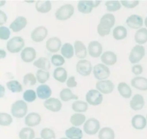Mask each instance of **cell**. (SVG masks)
Wrapping results in <instances>:
<instances>
[{
  "label": "cell",
  "instance_id": "6da1fadb",
  "mask_svg": "<svg viewBox=\"0 0 147 139\" xmlns=\"http://www.w3.org/2000/svg\"><path fill=\"white\" fill-rule=\"evenodd\" d=\"M116 18L112 14H106L100 19V22L97 27V31L100 37H103L109 35L111 29L114 26Z\"/></svg>",
  "mask_w": 147,
  "mask_h": 139
},
{
  "label": "cell",
  "instance_id": "7a4b0ae2",
  "mask_svg": "<svg viewBox=\"0 0 147 139\" xmlns=\"http://www.w3.org/2000/svg\"><path fill=\"white\" fill-rule=\"evenodd\" d=\"M28 106L27 103L22 100H18L12 104L11 106V114L17 118H23L27 114Z\"/></svg>",
  "mask_w": 147,
  "mask_h": 139
},
{
  "label": "cell",
  "instance_id": "3957f363",
  "mask_svg": "<svg viewBox=\"0 0 147 139\" xmlns=\"http://www.w3.org/2000/svg\"><path fill=\"white\" fill-rule=\"evenodd\" d=\"M75 12V9L72 4H66L57 9L55 12V18L59 21L69 19Z\"/></svg>",
  "mask_w": 147,
  "mask_h": 139
},
{
  "label": "cell",
  "instance_id": "277c9868",
  "mask_svg": "<svg viewBox=\"0 0 147 139\" xmlns=\"http://www.w3.org/2000/svg\"><path fill=\"white\" fill-rule=\"evenodd\" d=\"M24 40L22 37H14L10 39L7 43V49L8 51L12 54L18 53L24 48Z\"/></svg>",
  "mask_w": 147,
  "mask_h": 139
},
{
  "label": "cell",
  "instance_id": "5b68a950",
  "mask_svg": "<svg viewBox=\"0 0 147 139\" xmlns=\"http://www.w3.org/2000/svg\"><path fill=\"white\" fill-rule=\"evenodd\" d=\"M100 124L98 119L95 118H90L86 121L83 125V130L85 133L89 136H94L100 131Z\"/></svg>",
  "mask_w": 147,
  "mask_h": 139
},
{
  "label": "cell",
  "instance_id": "8992f818",
  "mask_svg": "<svg viewBox=\"0 0 147 139\" xmlns=\"http://www.w3.org/2000/svg\"><path fill=\"white\" fill-rule=\"evenodd\" d=\"M93 73L95 78L99 81L106 80L110 76L111 74V71L109 67L103 64H96L93 67Z\"/></svg>",
  "mask_w": 147,
  "mask_h": 139
},
{
  "label": "cell",
  "instance_id": "52a82bcc",
  "mask_svg": "<svg viewBox=\"0 0 147 139\" xmlns=\"http://www.w3.org/2000/svg\"><path fill=\"white\" fill-rule=\"evenodd\" d=\"M145 56V48L142 45H136L131 51L129 60L131 64H135L141 61Z\"/></svg>",
  "mask_w": 147,
  "mask_h": 139
},
{
  "label": "cell",
  "instance_id": "ba28073f",
  "mask_svg": "<svg viewBox=\"0 0 147 139\" xmlns=\"http://www.w3.org/2000/svg\"><path fill=\"white\" fill-rule=\"evenodd\" d=\"M86 99L87 104L93 106H96L100 105L103 102V94L99 92L98 90L91 89L88 91L86 94Z\"/></svg>",
  "mask_w": 147,
  "mask_h": 139
},
{
  "label": "cell",
  "instance_id": "9c48e42d",
  "mask_svg": "<svg viewBox=\"0 0 147 139\" xmlns=\"http://www.w3.org/2000/svg\"><path fill=\"white\" fill-rule=\"evenodd\" d=\"M100 1H79L78 3V10L83 14H89L100 4Z\"/></svg>",
  "mask_w": 147,
  "mask_h": 139
},
{
  "label": "cell",
  "instance_id": "30bf717a",
  "mask_svg": "<svg viewBox=\"0 0 147 139\" xmlns=\"http://www.w3.org/2000/svg\"><path fill=\"white\" fill-rule=\"evenodd\" d=\"M76 71L83 76H88L92 72V64L88 60H80L76 64Z\"/></svg>",
  "mask_w": 147,
  "mask_h": 139
},
{
  "label": "cell",
  "instance_id": "8fae6325",
  "mask_svg": "<svg viewBox=\"0 0 147 139\" xmlns=\"http://www.w3.org/2000/svg\"><path fill=\"white\" fill-rule=\"evenodd\" d=\"M48 34L47 28L43 26L37 27L31 33V39L33 41L36 43H40L44 41Z\"/></svg>",
  "mask_w": 147,
  "mask_h": 139
},
{
  "label": "cell",
  "instance_id": "7c38bea8",
  "mask_svg": "<svg viewBox=\"0 0 147 139\" xmlns=\"http://www.w3.org/2000/svg\"><path fill=\"white\" fill-rule=\"evenodd\" d=\"M96 88L101 94H109L113 92L114 84L110 80H101L96 83Z\"/></svg>",
  "mask_w": 147,
  "mask_h": 139
},
{
  "label": "cell",
  "instance_id": "4fadbf2b",
  "mask_svg": "<svg viewBox=\"0 0 147 139\" xmlns=\"http://www.w3.org/2000/svg\"><path fill=\"white\" fill-rule=\"evenodd\" d=\"M88 50L90 57L93 58H98L102 54L103 47L98 41H92L89 43Z\"/></svg>",
  "mask_w": 147,
  "mask_h": 139
},
{
  "label": "cell",
  "instance_id": "5bb4252c",
  "mask_svg": "<svg viewBox=\"0 0 147 139\" xmlns=\"http://www.w3.org/2000/svg\"><path fill=\"white\" fill-rule=\"evenodd\" d=\"M43 104H44L45 108L53 112H58L61 110L62 106H63L60 100L55 98H51V97L45 100Z\"/></svg>",
  "mask_w": 147,
  "mask_h": 139
},
{
  "label": "cell",
  "instance_id": "9a60e30c",
  "mask_svg": "<svg viewBox=\"0 0 147 139\" xmlns=\"http://www.w3.org/2000/svg\"><path fill=\"white\" fill-rule=\"evenodd\" d=\"M61 47V40L58 37H51L46 42V49L51 53H57L60 51Z\"/></svg>",
  "mask_w": 147,
  "mask_h": 139
},
{
  "label": "cell",
  "instance_id": "2e32d148",
  "mask_svg": "<svg viewBox=\"0 0 147 139\" xmlns=\"http://www.w3.org/2000/svg\"><path fill=\"white\" fill-rule=\"evenodd\" d=\"M126 22L130 28L134 29H139L143 26L144 24L142 17L137 14H132L129 16L126 19Z\"/></svg>",
  "mask_w": 147,
  "mask_h": 139
},
{
  "label": "cell",
  "instance_id": "e0dca14e",
  "mask_svg": "<svg viewBox=\"0 0 147 139\" xmlns=\"http://www.w3.org/2000/svg\"><path fill=\"white\" fill-rule=\"evenodd\" d=\"M20 57L24 62L30 63L36 59L37 53L33 47H26L22 49Z\"/></svg>",
  "mask_w": 147,
  "mask_h": 139
},
{
  "label": "cell",
  "instance_id": "ac0fdd59",
  "mask_svg": "<svg viewBox=\"0 0 147 139\" xmlns=\"http://www.w3.org/2000/svg\"><path fill=\"white\" fill-rule=\"evenodd\" d=\"M27 24V20L24 17H18L11 23L9 28L14 32H20L22 29H24Z\"/></svg>",
  "mask_w": 147,
  "mask_h": 139
},
{
  "label": "cell",
  "instance_id": "d6986e66",
  "mask_svg": "<svg viewBox=\"0 0 147 139\" xmlns=\"http://www.w3.org/2000/svg\"><path fill=\"white\" fill-rule=\"evenodd\" d=\"M41 116L39 114L35 112L30 113L27 114V116L25 117L24 119V124L27 127H34L36 126H38L41 122Z\"/></svg>",
  "mask_w": 147,
  "mask_h": 139
},
{
  "label": "cell",
  "instance_id": "ffe728a7",
  "mask_svg": "<svg viewBox=\"0 0 147 139\" xmlns=\"http://www.w3.org/2000/svg\"><path fill=\"white\" fill-rule=\"evenodd\" d=\"M100 60L106 66H113L117 62V56L114 52L107 51L100 56Z\"/></svg>",
  "mask_w": 147,
  "mask_h": 139
},
{
  "label": "cell",
  "instance_id": "44dd1931",
  "mask_svg": "<svg viewBox=\"0 0 147 139\" xmlns=\"http://www.w3.org/2000/svg\"><path fill=\"white\" fill-rule=\"evenodd\" d=\"M37 96L42 100H47L50 98L52 95V90L47 84H41L37 88Z\"/></svg>",
  "mask_w": 147,
  "mask_h": 139
},
{
  "label": "cell",
  "instance_id": "7402d4cb",
  "mask_svg": "<svg viewBox=\"0 0 147 139\" xmlns=\"http://www.w3.org/2000/svg\"><path fill=\"white\" fill-rule=\"evenodd\" d=\"M74 51L76 57L80 59H83L87 56V49L86 46L81 41H79V40L75 41Z\"/></svg>",
  "mask_w": 147,
  "mask_h": 139
},
{
  "label": "cell",
  "instance_id": "603a6c76",
  "mask_svg": "<svg viewBox=\"0 0 147 139\" xmlns=\"http://www.w3.org/2000/svg\"><path fill=\"white\" fill-rule=\"evenodd\" d=\"M145 101L143 96L141 94H136L134 96L130 101V107L134 111H139L144 106Z\"/></svg>",
  "mask_w": 147,
  "mask_h": 139
},
{
  "label": "cell",
  "instance_id": "cb8c5ba5",
  "mask_svg": "<svg viewBox=\"0 0 147 139\" xmlns=\"http://www.w3.org/2000/svg\"><path fill=\"white\" fill-rule=\"evenodd\" d=\"M147 121L146 118L144 116L138 114L135 115L131 119V125L135 129L143 130L146 126Z\"/></svg>",
  "mask_w": 147,
  "mask_h": 139
},
{
  "label": "cell",
  "instance_id": "d4e9b609",
  "mask_svg": "<svg viewBox=\"0 0 147 139\" xmlns=\"http://www.w3.org/2000/svg\"><path fill=\"white\" fill-rule=\"evenodd\" d=\"M131 86L140 91H147V78L142 76H137L131 80Z\"/></svg>",
  "mask_w": 147,
  "mask_h": 139
},
{
  "label": "cell",
  "instance_id": "484cf974",
  "mask_svg": "<svg viewBox=\"0 0 147 139\" xmlns=\"http://www.w3.org/2000/svg\"><path fill=\"white\" fill-rule=\"evenodd\" d=\"M65 136L66 138L68 139H82L83 137V133L80 128L72 126L66 130Z\"/></svg>",
  "mask_w": 147,
  "mask_h": 139
},
{
  "label": "cell",
  "instance_id": "4316f807",
  "mask_svg": "<svg viewBox=\"0 0 147 139\" xmlns=\"http://www.w3.org/2000/svg\"><path fill=\"white\" fill-rule=\"evenodd\" d=\"M35 9L37 12L42 14L48 13L52 9V3L50 1H37L35 4Z\"/></svg>",
  "mask_w": 147,
  "mask_h": 139
},
{
  "label": "cell",
  "instance_id": "83f0119b",
  "mask_svg": "<svg viewBox=\"0 0 147 139\" xmlns=\"http://www.w3.org/2000/svg\"><path fill=\"white\" fill-rule=\"evenodd\" d=\"M53 77L56 81L60 83H65L67 81V72L65 69L63 68V67H57L54 70Z\"/></svg>",
  "mask_w": 147,
  "mask_h": 139
},
{
  "label": "cell",
  "instance_id": "f1b7e54d",
  "mask_svg": "<svg viewBox=\"0 0 147 139\" xmlns=\"http://www.w3.org/2000/svg\"><path fill=\"white\" fill-rule=\"evenodd\" d=\"M33 65L35 67L38 68L39 69L43 70V71H48L50 70L51 65H50V61L48 59L45 57H40L38 59L36 60L33 63Z\"/></svg>",
  "mask_w": 147,
  "mask_h": 139
},
{
  "label": "cell",
  "instance_id": "f546056e",
  "mask_svg": "<svg viewBox=\"0 0 147 139\" xmlns=\"http://www.w3.org/2000/svg\"><path fill=\"white\" fill-rule=\"evenodd\" d=\"M118 91L122 97L125 98H131L132 95L131 88L125 82H120L118 84Z\"/></svg>",
  "mask_w": 147,
  "mask_h": 139
},
{
  "label": "cell",
  "instance_id": "4dcf8cb0",
  "mask_svg": "<svg viewBox=\"0 0 147 139\" xmlns=\"http://www.w3.org/2000/svg\"><path fill=\"white\" fill-rule=\"evenodd\" d=\"M134 39L139 45L145 44L147 42V29L141 28L138 30L134 35Z\"/></svg>",
  "mask_w": 147,
  "mask_h": 139
},
{
  "label": "cell",
  "instance_id": "1f68e13d",
  "mask_svg": "<svg viewBox=\"0 0 147 139\" xmlns=\"http://www.w3.org/2000/svg\"><path fill=\"white\" fill-rule=\"evenodd\" d=\"M127 29L123 26H118L113 29V37L116 40L124 39L127 37Z\"/></svg>",
  "mask_w": 147,
  "mask_h": 139
},
{
  "label": "cell",
  "instance_id": "d6a6232c",
  "mask_svg": "<svg viewBox=\"0 0 147 139\" xmlns=\"http://www.w3.org/2000/svg\"><path fill=\"white\" fill-rule=\"evenodd\" d=\"M61 54L64 58L71 59L74 56V48L70 43H65L60 49Z\"/></svg>",
  "mask_w": 147,
  "mask_h": 139
},
{
  "label": "cell",
  "instance_id": "836d02e7",
  "mask_svg": "<svg viewBox=\"0 0 147 139\" xmlns=\"http://www.w3.org/2000/svg\"><path fill=\"white\" fill-rule=\"evenodd\" d=\"M86 116L83 114H80V113H76L73 115L71 116L70 117V121L73 126L78 127L80 126L83 125L85 122H86Z\"/></svg>",
  "mask_w": 147,
  "mask_h": 139
},
{
  "label": "cell",
  "instance_id": "e575fe53",
  "mask_svg": "<svg viewBox=\"0 0 147 139\" xmlns=\"http://www.w3.org/2000/svg\"><path fill=\"white\" fill-rule=\"evenodd\" d=\"M60 98L63 101H69L70 100H78V96L72 92L70 88H63L60 93Z\"/></svg>",
  "mask_w": 147,
  "mask_h": 139
},
{
  "label": "cell",
  "instance_id": "d590c367",
  "mask_svg": "<svg viewBox=\"0 0 147 139\" xmlns=\"http://www.w3.org/2000/svg\"><path fill=\"white\" fill-rule=\"evenodd\" d=\"M98 139H115V132L110 127H104L98 131Z\"/></svg>",
  "mask_w": 147,
  "mask_h": 139
},
{
  "label": "cell",
  "instance_id": "8d00e7d4",
  "mask_svg": "<svg viewBox=\"0 0 147 139\" xmlns=\"http://www.w3.org/2000/svg\"><path fill=\"white\" fill-rule=\"evenodd\" d=\"M88 108V105L87 102H85L83 101L77 100L72 104V109L76 113L81 114V113L86 112L87 111Z\"/></svg>",
  "mask_w": 147,
  "mask_h": 139
},
{
  "label": "cell",
  "instance_id": "74e56055",
  "mask_svg": "<svg viewBox=\"0 0 147 139\" xmlns=\"http://www.w3.org/2000/svg\"><path fill=\"white\" fill-rule=\"evenodd\" d=\"M35 137V132L30 127H24L20 130L19 133L20 139H34Z\"/></svg>",
  "mask_w": 147,
  "mask_h": 139
},
{
  "label": "cell",
  "instance_id": "f35d334b",
  "mask_svg": "<svg viewBox=\"0 0 147 139\" xmlns=\"http://www.w3.org/2000/svg\"><path fill=\"white\" fill-rule=\"evenodd\" d=\"M6 85H7V88L12 93H20L23 90L22 84L18 81H16V80H11V81H7Z\"/></svg>",
  "mask_w": 147,
  "mask_h": 139
},
{
  "label": "cell",
  "instance_id": "ab89813d",
  "mask_svg": "<svg viewBox=\"0 0 147 139\" xmlns=\"http://www.w3.org/2000/svg\"><path fill=\"white\" fill-rule=\"evenodd\" d=\"M36 78L39 83L45 84V83L47 82L50 78V73L49 71L39 69L36 74Z\"/></svg>",
  "mask_w": 147,
  "mask_h": 139
},
{
  "label": "cell",
  "instance_id": "60d3db41",
  "mask_svg": "<svg viewBox=\"0 0 147 139\" xmlns=\"http://www.w3.org/2000/svg\"><path fill=\"white\" fill-rule=\"evenodd\" d=\"M13 122V118L10 114L7 113L0 112V126H8Z\"/></svg>",
  "mask_w": 147,
  "mask_h": 139
},
{
  "label": "cell",
  "instance_id": "b9f144b4",
  "mask_svg": "<svg viewBox=\"0 0 147 139\" xmlns=\"http://www.w3.org/2000/svg\"><path fill=\"white\" fill-rule=\"evenodd\" d=\"M105 5H106L108 11H111V12L119 11V10L121 9V4L120 1H113V0L107 1L105 3Z\"/></svg>",
  "mask_w": 147,
  "mask_h": 139
},
{
  "label": "cell",
  "instance_id": "7bdbcfd3",
  "mask_svg": "<svg viewBox=\"0 0 147 139\" xmlns=\"http://www.w3.org/2000/svg\"><path fill=\"white\" fill-rule=\"evenodd\" d=\"M42 139H55L56 135L55 131L50 128H45L40 132Z\"/></svg>",
  "mask_w": 147,
  "mask_h": 139
},
{
  "label": "cell",
  "instance_id": "ee69618b",
  "mask_svg": "<svg viewBox=\"0 0 147 139\" xmlns=\"http://www.w3.org/2000/svg\"><path fill=\"white\" fill-rule=\"evenodd\" d=\"M36 98H37V94L32 89L26 90L23 94V98L27 102H33V101H35Z\"/></svg>",
  "mask_w": 147,
  "mask_h": 139
},
{
  "label": "cell",
  "instance_id": "f6af8a7d",
  "mask_svg": "<svg viewBox=\"0 0 147 139\" xmlns=\"http://www.w3.org/2000/svg\"><path fill=\"white\" fill-rule=\"evenodd\" d=\"M23 83L26 86H34L37 83V78L34 74L32 73H28L23 77Z\"/></svg>",
  "mask_w": 147,
  "mask_h": 139
},
{
  "label": "cell",
  "instance_id": "bcb514c9",
  "mask_svg": "<svg viewBox=\"0 0 147 139\" xmlns=\"http://www.w3.org/2000/svg\"><path fill=\"white\" fill-rule=\"evenodd\" d=\"M51 62L55 67H61V66H63L65 64V58L62 55H60V54H54L51 57Z\"/></svg>",
  "mask_w": 147,
  "mask_h": 139
},
{
  "label": "cell",
  "instance_id": "7dc6e473",
  "mask_svg": "<svg viewBox=\"0 0 147 139\" xmlns=\"http://www.w3.org/2000/svg\"><path fill=\"white\" fill-rule=\"evenodd\" d=\"M10 30L7 27L1 26L0 27V39L7 40L10 37Z\"/></svg>",
  "mask_w": 147,
  "mask_h": 139
},
{
  "label": "cell",
  "instance_id": "c3c4849f",
  "mask_svg": "<svg viewBox=\"0 0 147 139\" xmlns=\"http://www.w3.org/2000/svg\"><path fill=\"white\" fill-rule=\"evenodd\" d=\"M120 2L121 4H122L123 7L128 9L135 8L139 4V1H136V0H134H134H131V1H129V0H122Z\"/></svg>",
  "mask_w": 147,
  "mask_h": 139
},
{
  "label": "cell",
  "instance_id": "681fc988",
  "mask_svg": "<svg viewBox=\"0 0 147 139\" xmlns=\"http://www.w3.org/2000/svg\"><path fill=\"white\" fill-rule=\"evenodd\" d=\"M66 85L68 88H74V87H76L78 85V83L76 81V78L75 76H70L67 80L66 81Z\"/></svg>",
  "mask_w": 147,
  "mask_h": 139
},
{
  "label": "cell",
  "instance_id": "f907efd6",
  "mask_svg": "<svg viewBox=\"0 0 147 139\" xmlns=\"http://www.w3.org/2000/svg\"><path fill=\"white\" fill-rule=\"evenodd\" d=\"M131 71L133 72L134 74H135L136 76H139L140 74H142L144 69L142 66L139 65V64H136V65L133 66L131 68Z\"/></svg>",
  "mask_w": 147,
  "mask_h": 139
},
{
  "label": "cell",
  "instance_id": "816d5d0a",
  "mask_svg": "<svg viewBox=\"0 0 147 139\" xmlns=\"http://www.w3.org/2000/svg\"><path fill=\"white\" fill-rule=\"evenodd\" d=\"M7 21V16L3 11L0 10V26L4 25Z\"/></svg>",
  "mask_w": 147,
  "mask_h": 139
},
{
  "label": "cell",
  "instance_id": "f5cc1de1",
  "mask_svg": "<svg viewBox=\"0 0 147 139\" xmlns=\"http://www.w3.org/2000/svg\"><path fill=\"white\" fill-rule=\"evenodd\" d=\"M5 94V88L1 84H0V98L4 96Z\"/></svg>",
  "mask_w": 147,
  "mask_h": 139
},
{
  "label": "cell",
  "instance_id": "db71d44e",
  "mask_svg": "<svg viewBox=\"0 0 147 139\" xmlns=\"http://www.w3.org/2000/svg\"><path fill=\"white\" fill-rule=\"evenodd\" d=\"M6 57H7V53H6V51L3 49H0V59H4Z\"/></svg>",
  "mask_w": 147,
  "mask_h": 139
},
{
  "label": "cell",
  "instance_id": "11a10c76",
  "mask_svg": "<svg viewBox=\"0 0 147 139\" xmlns=\"http://www.w3.org/2000/svg\"><path fill=\"white\" fill-rule=\"evenodd\" d=\"M6 1L4 0H0V7H2V6L5 5Z\"/></svg>",
  "mask_w": 147,
  "mask_h": 139
},
{
  "label": "cell",
  "instance_id": "9f6ffc18",
  "mask_svg": "<svg viewBox=\"0 0 147 139\" xmlns=\"http://www.w3.org/2000/svg\"><path fill=\"white\" fill-rule=\"evenodd\" d=\"M144 24H145V26H146V28H147V17L146 19H145V21H144Z\"/></svg>",
  "mask_w": 147,
  "mask_h": 139
},
{
  "label": "cell",
  "instance_id": "6f0895ef",
  "mask_svg": "<svg viewBox=\"0 0 147 139\" xmlns=\"http://www.w3.org/2000/svg\"><path fill=\"white\" fill-rule=\"evenodd\" d=\"M60 139H68V138H66V137H65V138H60Z\"/></svg>",
  "mask_w": 147,
  "mask_h": 139
},
{
  "label": "cell",
  "instance_id": "680465c9",
  "mask_svg": "<svg viewBox=\"0 0 147 139\" xmlns=\"http://www.w3.org/2000/svg\"><path fill=\"white\" fill-rule=\"evenodd\" d=\"M34 139H42L41 138H34Z\"/></svg>",
  "mask_w": 147,
  "mask_h": 139
},
{
  "label": "cell",
  "instance_id": "91938a15",
  "mask_svg": "<svg viewBox=\"0 0 147 139\" xmlns=\"http://www.w3.org/2000/svg\"><path fill=\"white\" fill-rule=\"evenodd\" d=\"M146 121H147V115H146Z\"/></svg>",
  "mask_w": 147,
  "mask_h": 139
}]
</instances>
